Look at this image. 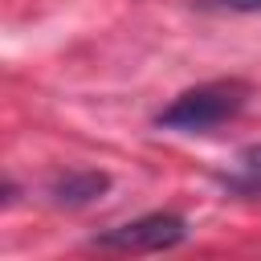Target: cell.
<instances>
[{"label":"cell","mask_w":261,"mask_h":261,"mask_svg":"<svg viewBox=\"0 0 261 261\" xmlns=\"http://www.w3.org/2000/svg\"><path fill=\"white\" fill-rule=\"evenodd\" d=\"M220 184H224L232 196H261V143L245 147V151L232 159V167L220 175Z\"/></svg>","instance_id":"cell-4"},{"label":"cell","mask_w":261,"mask_h":261,"mask_svg":"<svg viewBox=\"0 0 261 261\" xmlns=\"http://www.w3.org/2000/svg\"><path fill=\"white\" fill-rule=\"evenodd\" d=\"M188 237L184 216L175 212H147L139 220H126L118 228H106L94 237V249H114V253H163L175 249Z\"/></svg>","instance_id":"cell-2"},{"label":"cell","mask_w":261,"mask_h":261,"mask_svg":"<svg viewBox=\"0 0 261 261\" xmlns=\"http://www.w3.org/2000/svg\"><path fill=\"white\" fill-rule=\"evenodd\" d=\"M249 102V86L241 77H216L204 86L184 90L179 98H171V106H163L155 114V122L163 130H184V135H204L228 118H237Z\"/></svg>","instance_id":"cell-1"},{"label":"cell","mask_w":261,"mask_h":261,"mask_svg":"<svg viewBox=\"0 0 261 261\" xmlns=\"http://www.w3.org/2000/svg\"><path fill=\"white\" fill-rule=\"evenodd\" d=\"M200 4L216 12H261V0H200Z\"/></svg>","instance_id":"cell-5"},{"label":"cell","mask_w":261,"mask_h":261,"mask_svg":"<svg viewBox=\"0 0 261 261\" xmlns=\"http://www.w3.org/2000/svg\"><path fill=\"white\" fill-rule=\"evenodd\" d=\"M106 188H110V175H106V171H94V167H73V171H61V175L49 184V196H53V204L82 208V204H94Z\"/></svg>","instance_id":"cell-3"}]
</instances>
